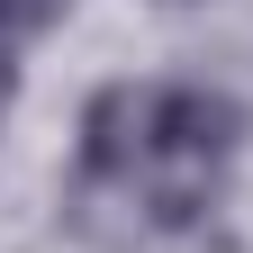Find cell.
<instances>
[{
	"mask_svg": "<svg viewBox=\"0 0 253 253\" xmlns=\"http://www.w3.org/2000/svg\"><path fill=\"white\" fill-rule=\"evenodd\" d=\"M244 154V109L217 82H109L82 109L73 190L90 208H126L136 226H199L226 199V172Z\"/></svg>",
	"mask_w": 253,
	"mask_h": 253,
	"instance_id": "cell-1",
	"label": "cell"
},
{
	"mask_svg": "<svg viewBox=\"0 0 253 253\" xmlns=\"http://www.w3.org/2000/svg\"><path fill=\"white\" fill-rule=\"evenodd\" d=\"M9 100H18V45L0 37V126H9Z\"/></svg>",
	"mask_w": 253,
	"mask_h": 253,
	"instance_id": "cell-3",
	"label": "cell"
},
{
	"mask_svg": "<svg viewBox=\"0 0 253 253\" xmlns=\"http://www.w3.org/2000/svg\"><path fill=\"white\" fill-rule=\"evenodd\" d=\"M54 18H63V0H0V37H9V45L37 37V27H54Z\"/></svg>",
	"mask_w": 253,
	"mask_h": 253,
	"instance_id": "cell-2",
	"label": "cell"
}]
</instances>
